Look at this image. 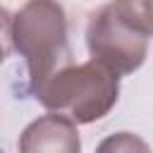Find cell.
Here are the masks:
<instances>
[{"label": "cell", "mask_w": 153, "mask_h": 153, "mask_svg": "<svg viewBox=\"0 0 153 153\" xmlns=\"http://www.w3.org/2000/svg\"><path fill=\"white\" fill-rule=\"evenodd\" d=\"M7 38L24 57L31 88L72 65L67 14L57 0H29L7 19Z\"/></svg>", "instance_id": "1"}, {"label": "cell", "mask_w": 153, "mask_h": 153, "mask_svg": "<svg viewBox=\"0 0 153 153\" xmlns=\"http://www.w3.org/2000/svg\"><path fill=\"white\" fill-rule=\"evenodd\" d=\"M36 100L76 124L103 120L120 98V74L98 60L67 65L33 88Z\"/></svg>", "instance_id": "2"}, {"label": "cell", "mask_w": 153, "mask_h": 153, "mask_svg": "<svg viewBox=\"0 0 153 153\" xmlns=\"http://www.w3.org/2000/svg\"><path fill=\"white\" fill-rule=\"evenodd\" d=\"M86 45L91 60L103 62L120 76L136 72L148 55V36L129 26L117 14L112 2L91 14L86 26Z\"/></svg>", "instance_id": "3"}, {"label": "cell", "mask_w": 153, "mask_h": 153, "mask_svg": "<svg viewBox=\"0 0 153 153\" xmlns=\"http://www.w3.org/2000/svg\"><path fill=\"white\" fill-rule=\"evenodd\" d=\"M19 153H81L76 122L50 112L33 120L19 136Z\"/></svg>", "instance_id": "4"}, {"label": "cell", "mask_w": 153, "mask_h": 153, "mask_svg": "<svg viewBox=\"0 0 153 153\" xmlns=\"http://www.w3.org/2000/svg\"><path fill=\"white\" fill-rule=\"evenodd\" d=\"M112 7L129 26L153 36V0H112Z\"/></svg>", "instance_id": "5"}, {"label": "cell", "mask_w": 153, "mask_h": 153, "mask_svg": "<svg viewBox=\"0 0 153 153\" xmlns=\"http://www.w3.org/2000/svg\"><path fill=\"white\" fill-rule=\"evenodd\" d=\"M96 153H151V148L141 136L131 131H117V134L105 136L98 143Z\"/></svg>", "instance_id": "6"}]
</instances>
